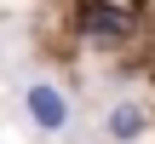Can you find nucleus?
Segmentation results:
<instances>
[{"mask_svg":"<svg viewBox=\"0 0 155 144\" xmlns=\"http://www.w3.org/2000/svg\"><path fill=\"white\" fill-rule=\"evenodd\" d=\"M104 133H109L115 144H138L144 133H150V110H144V104H132V98H121V104L104 115Z\"/></svg>","mask_w":155,"mask_h":144,"instance_id":"3","label":"nucleus"},{"mask_svg":"<svg viewBox=\"0 0 155 144\" xmlns=\"http://www.w3.org/2000/svg\"><path fill=\"white\" fill-rule=\"evenodd\" d=\"M81 29L92 40H121L132 29V0H86L81 6Z\"/></svg>","mask_w":155,"mask_h":144,"instance_id":"2","label":"nucleus"},{"mask_svg":"<svg viewBox=\"0 0 155 144\" xmlns=\"http://www.w3.org/2000/svg\"><path fill=\"white\" fill-rule=\"evenodd\" d=\"M23 115H29L40 133H63V127L75 121V104H69V92H63L58 81H29V92H23Z\"/></svg>","mask_w":155,"mask_h":144,"instance_id":"1","label":"nucleus"}]
</instances>
